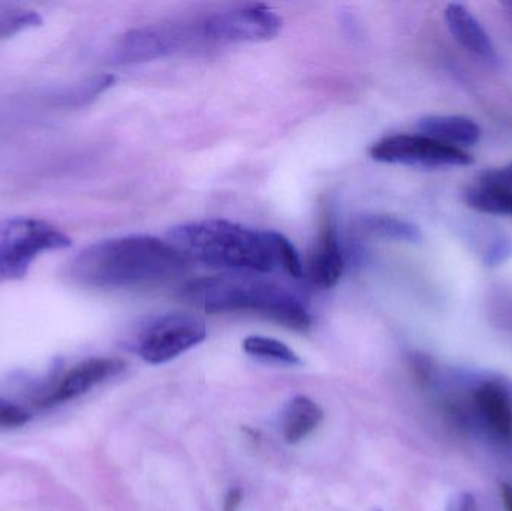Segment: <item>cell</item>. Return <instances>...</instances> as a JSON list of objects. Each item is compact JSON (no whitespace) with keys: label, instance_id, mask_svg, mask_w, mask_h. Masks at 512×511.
<instances>
[{"label":"cell","instance_id":"cell-1","mask_svg":"<svg viewBox=\"0 0 512 511\" xmlns=\"http://www.w3.org/2000/svg\"><path fill=\"white\" fill-rule=\"evenodd\" d=\"M186 267L188 261L168 240L135 234L90 245L71 261L68 276L84 287L146 288L174 281Z\"/></svg>","mask_w":512,"mask_h":511},{"label":"cell","instance_id":"cell-2","mask_svg":"<svg viewBox=\"0 0 512 511\" xmlns=\"http://www.w3.org/2000/svg\"><path fill=\"white\" fill-rule=\"evenodd\" d=\"M183 297L209 314L254 312L298 332L312 327L309 311L292 291L251 273L197 279L186 285Z\"/></svg>","mask_w":512,"mask_h":511},{"label":"cell","instance_id":"cell-3","mask_svg":"<svg viewBox=\"0 0 512 511\" xmlns=\"http://www.w3.org/2000/svg\"><path fill=\"white\" fill-rule=\"evenodd\" d=\"M167 240L186 258L210 269L265 275L277 266L267 231L225 219L188 222L171 228Z\"/></svg>","mask_w":512,"mask_h":511},{"label":"cell","instance_id":"cell-4","mask_svg":"<svg viewBox=\"0 0 512 511\" xmlns=\"http://www.w3.org/2000/svg\"><path fill=\"white\" fill-rule=\"evenodd\" d=\"M204 17L186 18L170 23L150 24L123 36L114 53L119 65L150 62L182 53L210 50Z\"/></svg>","mask_w":512,"mask_h":511},{"label":"cell","instance_id":"cell-5","mask_svg":"<svg viewBox=\"0 0 512 511\" xmlns=\"http://www.w3.org/2000/svg\"><path fill=\"white\" fill-rule=\"evenodd\" d=\"M72 240L50 222L35 218L0 221V284L18 281L39 255L69 248Z\"/></svg>","mask_w":512,"mask_h":511},{"label":"cell","instance_id":"cell-6","mask_svg":"<svg viewBox=\"0 0 512 511\" xmlns=\"http://www.w3.org/2000/svg\"><path fill=\"white\" fill-rule=\"evenodd\" d=\"M469 392L451 398V414L468 428H480L496 440L512 438V383L510 381L478 380L469 384Z\"/></svg>","mask_w":512,"mask_h":511},{"label":"cell","instance_id":"cell-7","mask_svg":"<svg viewBox=\"0 0 512 511\" xmlns=\"http://www.w3.org/2000/svg\"><path fill=\"white\" fill-rule=\"evenodd\" d=\"M206 338V323L197 315L171 312L144 324L132 344L144 362L162 365L197 347Z\"/></svg>","mask_w":512,"mask_h":511},{"label":"cell","instance_id":"cell-8","mask_svg":"<svg viewBox=\"0 0 512 511\" xmlns=\"http://www.w3.org/2000/svg\"><path fill=\"white\" fill-rule=\"evenodd\" d=\"M370 156L385 164L414 168L468 167L474 162L466 150L444 146L424 135H393L373 144Z\"/></svg>","mask_w":512,"mask_h":511},{"label":"cell","instance_id":"cell-9","mask_svg":"<svg viewBox=\"0 0 512 511\" xmlns=\"http://www.w3.org/2000/svg\"><path fill=\"white\" fill-rule=\"evenodd\" d=\"M206 29L215 48L276 38L282 29V20L265 6H243L206 15Z\"/></svg>","mask_w":512,"mask_h":511},{"label":"cell","instance_id":"cell-10","mask_svg":"<svg viewBox=\"0 0 512 511\" xmlns=\"http://www.w3.org/2000/svg\"><path fill=\"white\" fill-rule=\"evenodd\" d=\"M345 258L340 248L336 215L325 206L319 222L318 239L309 261V278L316 287L333 288L342 278Z\"/></svg>","mask_w":512,"mask_h":511},{"label":"cell","instance_id":"cell-11","mask_svg":"<svg viewBox=\"0 0 512 511\" xmlns=\"http://www.w3.org/2000/svg\"><path fill=\"white\" fill-rule=\"evenodd\" d=\"M123 369H125V363L120 359L98 357V359L86 360V362L75 366L53 393L39 401V405L53 407V405L77 398V396L89 392L96 384L120 374Z\"/></svg>","mask_w":512,"mask_h":511},{"label":"cell","instance_id":"cell-12","mask_svg":"<svg viewBox=\"0 0 512 511\" xmlns=\"http://www.w3.org/2000/svg\"><path fill=\"white\" fill-rule=\"evenodd\" d=\"M445 21L451 35L465 50L487 62H496L498 56L489 33L468 8L460 3H450L445 9Z\"/></svg>","mask_w":512,"mask_h":511},{"label":"cell","instance_id":"cell-13","mask_svg":"<svg viewBox=\"0 0 512 511\" xmlns=\"http://www.w3.org/2000/svg\"><path fill=\"white\" fill-rule=\"evenodd\" d=\"M417 128L420 135L460 150L474 146L481 138L480 125L465 116H427Z\"/></svg>","mask_w":512,"mask_h":511},{"label":"cell","instance_id":"cell-14","mask_svg":"<svg viewBox=\"0 0 512 511\" xmlns=\"http://www.w3.org/2000/svg\"><path fill=\"white\" fill-rule=\"evenodd\" d=\"M324 419V411L313 399L298 395L286 404L282 413V435L288 444H298L309 437Z\"/></svg>","mask_w":512,"mask_h":511},{"label":"cell","instance_id":"cell-15","mask_svg":"<svg viewBox=\"0 0 512 511\" xmlns=\"http://www.w3.org/2000/svg\"><path fill=\"white\" fill-rule=\"evenodd\" d=\"M355 230L361 236L390 242L420 243L423 239L417 225L384 213H364L358 216L355 219Z\"/></svg>","mask_w":512,"mask_h":511},{"label":"cell","instance_id":"cell-16","mask_svg":"<svg viewBox=\"0 0 512 511\" xmlns=\"http://www.w3.org/2000/svg\"><path fill=\"white\" fill-rule=\"evenodd\" d=\"M463 200L475 212L512 218V192L505 189L477 183L463 192Z\"/></svg>","mask_w":512,"mask_h":511},{"label":"cell","instance_id":"cell-17","mask_svg":"<svg viewBox=\"0 0 512 511\" xmlns=\"http://www.w3.org/2000/svg\"><path fill=\"white\" fill-rule=\"evenodd\" d=\"M114 83H116L114 75H96V77L87 78L81 83L54 93L51 98H53L54 104L63 105V107H83L102 93L107 92L110 87L114 86Z\"/></svg>","mask_w":512,"mask_h":511},{"label":"cell","instance_id":"cell-18","mask_svg":"<svg viewBox=\"0 0 512 511\" xmlns=\"http://www.w3.org/2000/svg\"><path fill=\"white\" fill-rule=\"evenodd\" d=\"M243 350L249 356L283 363V365H298L300 363L297 354L288 345L277 341V339L265 338V336H249L243 341Z\"/></svg>","mask_w":512,"mask_h":511},{"label":"cell","instance_id":"cell-19","mask_svg":"<svg viewBox=\"0 0 512 511\" xmlns=\"http://www.w3.org/2000/svg\"><path fill=\"white\" fill-rule=\"evenodd\" d=\"M42 23L41 15L33 9L14 5H0V39L9 38Z\"/></svg>","mask_w":512,"mask_h":511},{"label":"cell","instance_id":"cell-20","mask_svg":"<svg viewBox=\"0 0 512 511\" xmlns=\"http://www.w3.org/2000/svg\"><path fill=\"white\" fill-rule=\"evenodd\" d=\"M267 237L271 249H273L277 266H282L283 270L292 278L300 279L303 276V263H301L300 254L289 242L288 237L277 233V231H267Z\"/></svg>","mask_w":512,"mask_h":511},{"label":"cell","instance_id":"cell-21","mask_svg":"<svg viewBox=\"0 0 512 511\" xmlns=\"http://www.w3.org/2000/svg\"><path fill=\"white\" fill-rule=\"evenodd\" d=\"M480 185L495 186L512 192V162L505 167L483 171L478 179Z\"/></svg>","mask_w":512,"mask_h":511},{"label":"cell","instance_id":"cell-22","mask_svg":"<svg viewBox=\"0 0 512 511\" xmlns=\"http://www.w3.org/2000/svg\"><path fill=\"white\" fill-rule=\"evenodd\" d=\"M30 420V414L17 405L0 401V426L2 428H15L26 425Z\"/></svg>","mask_w":512,"mask_h":511},{"label":"cell","instance_id":"cell-23","mask_svg":"<svg viewBox=\"0 0 512 511\" xmlns=\"http://www.w3.org/2000/svg\"><path fill=\"white\" fill-rule=\"evenodd\" d=\"M447 511H480V507H478L474 495L462 492V494L451 498Z\"/></svg>","mask_w":512,"mask_h":511},{"label":"cell","instance_id":"cell-24","mask_svg":"<svg viewBox=\"0 0 512 511\" xmlns=\"http://www.w3.org/2000/svg\"><path fill=\"white\" fill-rule=\"evenodd\" d=\"M511 254V245L507 242H496L495 245L490 248V251L487 252L486 264L487 266H495V264L502 263L505 261V258Z\"/></svg>","mask_w":512,"mask_h":511},{"label":"cell","instance_id":"cell-25","mask_svg":"<svg viewBox=\"0 0 512 511\" xmlns=\"http://www.w3.org/2000/svg\"><path fill=\"white\" fill-rule=\"evenodd\" d=\"M243 503V491L242 488L236 486L231 488L228 494L225 495L224 500V511H237L240 509Z\"/></svg>","mask_w":512,"mask_h":511},{"label":"cell","instance_id":"cell-26","mask_svg":"<svg viewBox=\"0 0 512 511\" xmlns=\"http://www.w3.org/2000/svg\"><path fill=\"white\" fill-rule=\"evenodd\" d=\"M502 500H504L505 509L512 511V486L502 485L501 488Z\"/></svg>","mask_w":512,"mask_h":511}]
</instances>
